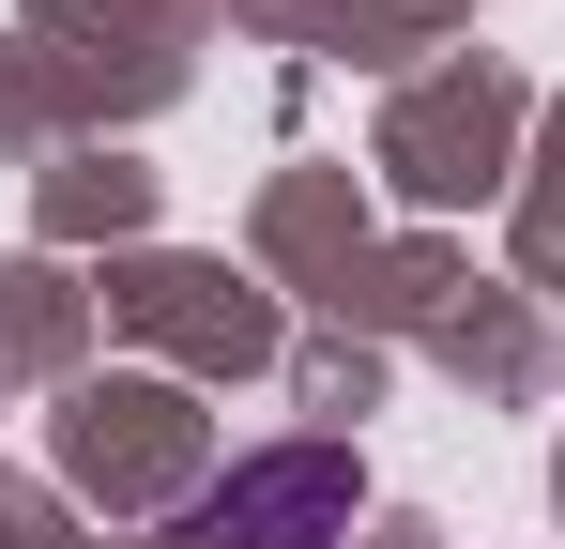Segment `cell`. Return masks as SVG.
I'll list each match as a JSON object with an SVG mask.
<instances>
[{
  "mask_svg": "<svg viewBox=\"0 0 565 549\" xmlns=\"http://www.w3.org/2000/svg\"><path fill=\"white\" fill-rule=\"evenodd\" d=\"M352 504H367V473H352L337 443H276V458L214 473V488L184 504V549H337Z\"/></svg>",
  "mask_w": 565,
  "mask_h": 549,
  "instance_id": "6da1fadb",
  "label": "cell"
}]
</instances>
